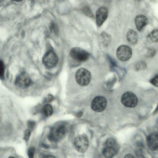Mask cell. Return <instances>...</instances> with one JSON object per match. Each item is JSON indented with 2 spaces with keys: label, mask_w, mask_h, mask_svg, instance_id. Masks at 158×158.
I'll return each mask as SVG.
<instances>
[{
  "label": "cell",
  "mask_w": 158,
  "mask_h": 158,
  "mask_svg": "<svg viewBox=\"0 0 158 158\" xmlns=\"http://www.w3.org/2000/svg\"><path fill=\"white\" fill-rule=\"evenodd\" d=\"M83 11L85 14L87 16L90 18L94 17V15L89 7L85 6L83 9Z\"/></svg>",
  "instance_id": "20"
},
{
  "label": "cell",
  "mask_w": 158,
  "mask_h": 158,
  "mask_svg": "<svg viewBox=\"0 0 158 158\" xmlns=\"http://www.w3.org/2000/svg\"><path fill=\"white\" fill-rule=\"evenodd\" d=\"M51 28L56 35L58 34V27L55 23H52L51 25Z\"/></svg>",
  "instance_id": "25"
},
{
  "label": "cell",
  "mask_w": 158,
  "mask_h": 158,
  "mask_svg": "<svg viewBox=\"0 0 158 158\" xmlns=\"http://www.w3.org/2000/svg\"><path fill=\"white\" fill-rule=\"evenodd\" d=\"M58 58L56 54L52 50H49L44 55L42 62L48 69L55 67L58 63Z\"/></svg>",
  "instance_id": "5"
},
{
  "label": "cell",
  "mask_w": 158,
  "mask_h": 158,
  "mask_svg": "<svg viewBox=\"0 0 158 158\" xmlns=\"http://www.w3.org/2000/svg\"><path fill=\"white\" fill-rule=\"evenodd\" d=\"M107 104L106 98L102 96H97L92 100L91 106L95 111L100 112L105 109Z\"/></svg>",
  "instance_id": "10"
},
{
  "label": "cell",
  "mask_w": 158,
  "mask_h": 158,
  "mask_svg": "<svg viewBox=\"0 0 158 158\" xmlns=\"http://www.w3.org/2000/svg\"><path fill=\"white\" fill-rule=\"evenodd\" d=\"M100 38L102 44L105 47L108 45L111 40L110 36L105 32H103L101 34Z\"/></svg>",
  "instance_id": "15"
},
{
  "label": "cell",
  "mask_w": 158,
  "mask_h": 158,
  "mask_svg": "<svg viewBox=\"0 0 158 158\" xmlns=\"http://www.w3.org/2000/svg\"><path fill=\"white\" fill-rule=\"evenodd\" d=\"M31 82V79L29 75L25 72H23L17 76L15 83L16 85L19 88L24 89L28 88Z\"/></svg>",
  "instance_id": "9"
},
{
  "label": "cell",
  "mask_w": 158,
  "mask_h": 158,
  "mask_svg": "<svg viewBox=\"0 0 158 158\" xmlns=\"http://www.w3.org/2000/svg\"><path fill=\"white\" fill-rule=\"evenodd\" d=\"M43 114L46 117H48L51 116L53 112V109L51 105L47 104L44 105L42 108Z\"/></svg>",
  "instance_id": "17"
},
{
  "label": "cell",
  "mask_w": 158,
  "mask_h": 158,
  "mask_svg": "<svg viewBox=\"0 0 158 158\" xmlns=\"http://www.w3.org/2000/svg\"><path fill=\"white\" fill-rule=\"evenodd\" d=\"M135 21L137 29L140 31L143 30L148 22L147 17L142 14L137 15L135 18Z\"/></svg>",
  "instance_id": "13"
},
{
  "label": "cell",
  "mask_w": 158,
  "mask_h": 158,
  "mask_svg": "<svg viewBox=\"0 0 158 158\" xmlns=\"http://www.w3.org/2000/svg\"><path fill=\"white\" fill-rule=\"evenodd\" d=\"M8 158H16L15 157H13V156H10L9 157H8Z\"/></svg>",
  "instance_id": "31"
},
{
  "label": "cell",
  "mask_w": 158,
  "mask_h": 158,
  "mask_svg": "<svg viewBox=\"0 0 158 158\" xmlns=\"http://www.w3.org/2000/svg\"><path fill=\"white\" fill-rule=\"evenodd\" d=\"M147 39L148 42L151 43L158 42V30L155 29L151 31L148 35Z\"/></svg>",
  "instance_id": "16"
},
{
  "label": "cell",
  "mask_w": 158,
  "mask_h": 158,
  "mask_svg": "<svg viewBox=\"0 0 158 158\" xmlns=\"http://www.w3.org/2000/svg\"><path fill=\"white\" fill-rule=\"evenodd\" d=\"M150 82L154 85L158 86V75L150 80Z\"/></svg>",
  "instance_id": "27"
},
{
  "label": "cell",
  "mask_w": 158,
  "mask_h": 158,
  "mask_svg": "<svg viewBox=\"0 0 158 158\" xmlns=\"http://www.w3.org/2000/svg\"><path fill=\"white\" fill-rule=\"evenodd\" d=\"M69 54L72 59L78 62L85 61L89 57V54L87 51L79 47L72 48Z\"/></svg>",
  "instance_id": "4"
},
{
  "label": "cell",
  "mask_w": 158,
  "mask_h": 158,
  "mask_svg": "<svg viewBox=\"0 0 158 158\" xmlns=\"http://www.w3.org/2000/svg\"><path fill=\"white\" fill-rule=\"evenodd\" d=\"M83 114L82 112L80 111L77 113L76 116L77 118H80L81 117Z\"/></svg>",
  "instance_id": "29"
},
{
  "label": "cell",
  "mask_w": 158,
  "mask_h": 158,
  "mask_svg": "<svg viewBox=\"0 0 158 158\" xmlns=\"http://www.w3.org/2000/svg\"><path fill=\"white\" fill-rule=\"evenodd\" d=\"M44 158H56L53 155H48L45 156Z\"/></svg>",
  "instance_id": "30"
},
{
  "label": "cell",
  "mask_w": 158,
  "mask_h": 158,
  "mask_svg": "<svg viewBox=\"0 0 158 158\" xmlns=\"http://www.w3.org/2000/svg\"><path fill=\"white\" fill-rule=\"evenodd\" d=\"M121 101L125 106L133 108L136 106L138 99L135 94L130 91H127L122 96Z\"/></svg>",
  "instance_id": "6"
},
{
  "label": "cell",
  "mask_w": 158,
  "mask_h": 158,
  "mask_svg": "<svg viewBox=\"0 0 158 158\" xmlns=\"http://www.w3.org/2000/svg\"><path fill=\"white\" fill-rule=\"evenodd\" d=\"M66 132V129L65 125L62 124H59L51 128L48 135V138L52 142L59 141L63 138Z\"/></svg>",
  "instance_id": "2"
},
{
  "label": "cell",
  "mask_w": 158,
  "mask_h": 158,
  "mask_svg": "<svg viewBox=\"0 0 158 158\" xmlns=\"http://www.w3.org/2000/svg\"><path fill=\"white\" fill-rule=\"evenodd\" d=\"M35 151V148L33 147H30L28 148L27 154L29 158H34Z\"/></svg>",
  "instance_id": "22"
},
{
  "label": "cell",
  "mask_w": 158,
  "mask_h": 158,
  "mask_svg": "<svg viewBox=\"0 0 158 158\" xmlns=\"http://www.w3.org/2000/svg\"><path fill=\"white\" fill-rule=\"evenodd\" d=\"M158 134L154 132L148 135L147 138V143L149 149L152 151H156L158 149Z\"/></svg>",
  "instance_id": "12"
},
{
  "label": "cell",
  "mask_w": 158,
  "mask_h": 158,
  "mask_svg": "<svg viewBox=\"0 0 158 158\" xmlns=\"http://www.w3.org/2000/svg\"><path fill=\"white\" fill-rule=\"evenodd\" d=\"M5 66L2 61L0 60V78L3 80L4 78Z\"/></svg>",
  "instance_id": "21"
},
{
  "label": "cell",
  "mask_w": 158,
  "mask_h": 158,
  "mask_svg": "<svg viewBox=\"0 0 158 158\" xmlns=\"http://www.w3.org/2000/svg\"><path fill=\"white\" fill-rule=\"evenodd\" d=\"M146 67V63L142 60L139 61L137 63L135 66L136 69L138 70L145 69Z\"/></svg>",
  "instance_id": "18"
},
{
  "label": "cell",
  "mask_w": 158,
  "mask_h": 158,
  "mask_svg": "<svg viewBox=\"0 0 158 158\" xmlns=\"http://www.w3.org/2000/svg\"><path fill=\"white\" fill-rule=\"evenodd\" d=\"M74 144L77 151L81 153H84L88 148L89 142L88 138L85 135H78L75 138Z\"/></svg>",
  "instance_id": "7"
},
{
  "label": "cell",
  "mask_w": 158,
  "mask_h": 158,
  "mask_svg": "<svg viewBox=\"0 0 158 158\" xmlns=\"http://www.w3.org/2000/svg\"><path fill=\"white\" fill-rule=\"evenodd\" d=\"M127 39L128 43L130 45H134L136 44L138 40L137 33L134 30H130L127 32Z\"/></svg>",
  "instance_id": "14"
},
{
  "label": "cell",
  "mask_w": 158,
  "mask_h": 158,
  "mask_svg": "<svg viewBox=\"0 0 158 158\" xmlns=\"http://www.w3.org/2000/svg\"><path fill=\"white\" fill-rule=\"evenodd\" d=\"M35 125V123L34 121L29 120L27 122V126L28 129L31 131H32Z\"/></svg>",
  "instance_id": "24"
},
{
  "label": "cell",
  "mask_w": 158,
  "mask_h": 158,
  "mask_svg": "<svg viewBox=\"0 0 158 158\" xmlns=\"http://www.w3.org/2000/svg\"><path fill=\"white\" fill-rule=\"evenodd\" d=\"M53 99V96L51 94H48L44 100V103H47L51 102Z\"/></svg>",
  "instance_id": "26"
},
{
  "label": "cell",
  "mask_w": 158,
  "mask_h": 158,
  "mask_svg": "<svg viewBox=\"0 0 158 158\" xmlns=\"http://www.w3.org/2000/svg\"><path fill=\"white\" fill-rule=\"evenodd\" d=\"M31 134V131L28 129L24 131L23 139L26 143H27L28 142Z\"/></svg>",
  "instance_id": "23"
},
{
  "label": "cell",
  "mask_w": 158,
  "mask_h": 158,
  "mask_svg": "<svg viewBox=\"0 0 158 158\" xmlns=\"http://www.w3.org/2000/svg\"><path fill=\"white\" fill-rule=\"evenodd\" d=\"M156 53V50L154 48H148L147 49L146 56L148 57L151 58L153 57Z\"/></svg>",
  "instance_id": "19"
},
{
  "label": "cell",
  "mask_w": 158,
  "mask_h": 158,
  "mask_svg": "<svg viewBox=\"0 0 158 158\" xmlns=\"http://www.w3.org/2000/svg\"><path fill=\"white\" fill-rule=\"evenodd\" d=\"M108 13V10L106 7L101 6L97 9L96 13V20L98 27H100L106 20Z\"/></svg>",
  "instance_id": "11"
},
{
  "label": "cell",
  "mask_w": 158,
  "mask_h": 158,
  "mask_svg": "<svg viewBox=\"0 0 158 158\" xmlns=\"http://www.w3.org/2000/svg\"><path fill=\"white\" fill-rule=\"evenodd\" d=\"M132 51L131 48L126 45L119 46L116 50V56L120 60L126 61L129 60L131 57Z\"/></svg>",
  "instance_id": "8"
},
{
  "label": "cell",
  "mask_w": 158,
  "mask_h": 158,
  "mask_svg": "<svg viewBox=\"0 0 158 158\" xmlns=\"http://www.w3.org/2000/svg\"><path fill=\"white\" fill-rule=\"evenodd\" d=\"M119 148V146L114 139L108 138L104 144L102 154L106 158H113L118 153Z\"/></svg>",
  "instance_id": "1"
},
{
  "label": "cell",
  "mask_w": 158,
  "mask_h": 158,
  "mask_svg": "<svg viewBox=\"0 0 158 158\" xmlns=\"http://www.w3.org/2000/svg\"><path fill=\"white\" fill-rule=\"evenodd\" d=\"M75 78L77 83L81 86H85L89 83L91 79L90 72L84 68L79 69L77 71Z\"/></svg>",
  "instance_id": "3"
},
{
  "label": "cell",
  "mask_w": 158,
  "mask_h": 158,
  "mask_svg": "<svg viewBox=\"0 0 158 158\" xmlns=\"http://www.w3.org/2000/svg\"><path fill=\"white\" fill-rule=\"evenodd\" d=\"M124 158H135V157L132 154L129 153L126 155Z\"/></svg>",
  "instance_id": "28"
}]
</instances>
